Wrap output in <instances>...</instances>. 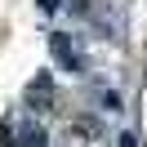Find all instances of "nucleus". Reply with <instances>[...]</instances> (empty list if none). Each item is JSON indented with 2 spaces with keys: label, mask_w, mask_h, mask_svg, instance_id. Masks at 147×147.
<instances>
[{
  "label": "nucleus",
  "mask_w": 147,
  "mask_h": 147,
  "mask_svg": "<svg viewBox=\"0 0 147 147\" xmlns=\"http://www.w3.org/2000/svg\"><path fill=\"white\" fill-rule=\"evenodd\" d=\"M54 54L63 58V63L71 67V71H85V54H80V49H76L67 36H54Z\"/></svg>",
  "instance_id": "1"
},
{
  "label": "nucleus",
  "mask_w": 147,
  "mask_h": 147,
  "mask_svg": "<svg viewBox=\"0 0 147 147\" xmlns=\"http://www.w3.org/2000/svg\"><path fill=\"white\" fill-rule=\"evenodd\" d=\"M22 147H45V134H40V129H27V138H22Z\"/></svg>",
  "instance_id": "2"
}]
</instances>
